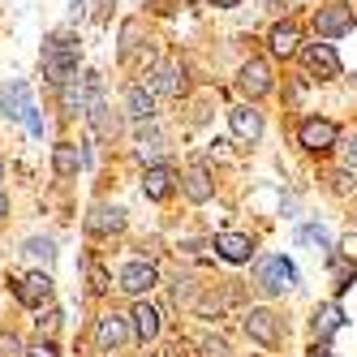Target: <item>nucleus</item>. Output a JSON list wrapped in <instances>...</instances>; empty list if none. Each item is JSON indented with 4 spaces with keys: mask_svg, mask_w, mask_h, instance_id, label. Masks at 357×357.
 <instances>
[{
    "mask_svg": "<svg viewBox=\"0 0 357 357\" xmlns=\"http://www.w3.org/2000/svg\"><path fill=\"white\" fill-rule=\"evenodd\" d=\"M43 73L52 86H65L69 78H78V39L73 35H52L43 43Z\"/></svg>",
    "mask_w": 357,
    "mask_h": 357,
    "instance_id": "obj_1",
    "label": "nucleus"
},
{
    "mask_svg": "<svg viewBox=\"0 0 357 357\" xmlns=\"http://www.w3.org/2000/svg\"><path fill=\"white\" fill-rule=\"evenodd\" d=\"M353 5H344V0H331L327 9H319L314 13V31H319V39H340V35H349L353 31Z\"/></svg>",
    "mask_w": 357,
    "mask_h": 357,
    "instance_id": "obj_2",
    "label": "nucleus"
},
{
    "mask_svg": "<svg viewBox=\"0 0 357 357\" xmlns=\"http://www.w3.org/2000/svg\"><path fill=\"white\" fill-rule=\"evenodd\" d=\"M91 99H99V73H86V78H69V82L61 86V104H65L69 116H78V112L86 116Z\"/></svg>",
    "mask_w": 357,
    "mask_h": 357,
    "instance_id": "obj_3",
    "label": "nucleus"
},
{
    "mask_svg": "<svg viewBox=\"0 0 357 357\" xmlns=\"http://www.w3.org/2000/svg\"><path fill=\"white\" fill-rule=\"evenodd\" d=\"M301 65H305L310 78H336L340 73V56H336L331 43H305L301 47Z\"/></svg>",
    "mask_w": 357,
    "mask_h": 357,
    "instance_id": "obj_4",
    "label": "nucleus"
},
{
    "mask_svg": "<svg viewBox=\"0 0 357 357\" xmlns=\"http://www.w3.org/2000/svg\"><path fill=\"white\" fill-rule=\"evenodd\" d=\"M297 138H301V146H305V151H314V155H323V151H331V146L340 142V130H336L331 121H319V116H310V121H301Z\"/></svg>",
    "mask_w": 357,
    "mask_h": 357,
    "instance_id": "obj_5",
    "label": "nucleus"
},
{
    "mask_svg": "<svg viewBox=\"0 0 357 357\" xmlns=\"http://www.w3.org/2000/svg\"><path fill=\"white\" fill-rule=\"evenodd\" d=\"M245 336L259 340L263 349H275L280 344V319L271 310H263V305H254V310H245Z\"/></svg>",
    "mask_w": 357,
    "mask_h": 357,
    "instance_id": "obj_6",
    "label": "nucleus"
},
{
    "mask_svg": "<svg viewBox=\"0 0 357 357\" xmlns=\"http://www.w3.org/2000/svg\"><path fill=\"white\" fill-rule=\"evenodd\" d=\"M146 86L155 95H185V65L181 61H160L155 69H151Z\"/></svg>",
    "mask_w": 357,
    "mask_h": 357,
    "instance_id": "obj_7",
    "label": "nucleus"
},
{
    "mask_svg": "<svg viewBox=\"0 0 357 357\" xmlns=\"http://www.w3.org/2000/svg\"><path fill=\"white\" fill-rule=\"evenodd\" d=\"M297 280V271H293V263L284 259V254H275V259H263V267H259V284H263V293H284L289 284Z\"/></svg>",
    "mask_w": 357,
    "mask_h": 357,
    "instance_id": "obj_8",
    "label": "nucleus"
},
{
    "mask_svg": "<svg viewBox=\"0 0 357 357\" xmlns=\"http://www.w3.org/2000/svg\"><path fill=\"white\" fill-rule=\"evenodd\" d=\"M52 297V275L47 271H31V275H22L17 280V301L22 305H31V310H43V301Z\"/></svg>",
    "mask_w": 357,
    "mask_h": 357,
    "instance_id": "obj_9",
    "label": "nucleus"
},
{
    "mask_svg": "<svg viewBox=\"0 0 357 357\" xmlns=\"http://www.w3.org/2000/svg\"><path fill=\"white\" fill-rule=\"evenodd\" d=\"M155 284H160V275H155L151 263H125L121 267V289L130 293V297H146Z\"/></svg>",
    "mask_w": 357,
    "mask_h": 357,
    "instance_id": "obj_10",
    "label": "nucleus"
},
{
    "mask_svg": "<svg viewBox=\"0 0 357 357\" xmlns=\"http://www.w3.org/2000/svg\"><path fill=\"white\" fill-rule=\"evenodd\" d=\"M125 340H130V319H125V314H104V319L95 323V344L104 349V353L121 349Z\"/></svg>",
    "mask_w": 357,
    "mask_h": 357,
    "instance_id": "obj_11",
    "label": "nucleus"
},
{
    "mask_svg": "<svg viewBox=\"0 0 357 357\" xmlns=\"http://www.w3.org/2000/svg\"><path fill=\"white\" fill-rule=\"evenodd\" d=\"M228 125H233V134L241 142H259L263 138V112L254 104H237L233 112H228Z\"/></svg>",
    "mask_w": 357,
    "mask_h": 357,
    "instance_id": "obj_12",
    "label": "nucleus"
},
{
    "mask_svg": "<svg viewBox=\"0 0 357 357\" xmlns=\"http://www.w3.org/2000/svg\"><path fill=\"white\" fill-rule=\"evenodd\" d=\"M237 86H241L250 99L267 95V91H271V69H267V61H245L241 73H237Z\"/></svg>",
    "mask_w": 357,
    "mask_h": 357,
    "instance_id": "obj_13",
    "label": "nucleus"
},
{
    "mask_svg": "<svg viewBox=\"0 0 357 357\" xmlns=\"http://www.w3.org/2000/svg\"><path fill=\"white\" fill-rule=\"evenodd\" d=\"M215 254L224 263H250V254H254V241L245 233H220L215 237Z\"/></svg>",
    "mask_w": 357,
    "mask_h": 357,
    "instance_id": "obj_14",
    "label": "nucleus"
},
{
    "mask_svg": "<svg viewBox=\"0 0 357 357\" xmlns=\"http://www.w3.org/2000/svg\"><path fill=\"white\" fill-rule=\"evenodd\" d=\"M0 108H5V116L9 121H22L31 112V91H26V82H9L5 91H0Z\"/></svg>",
    "mask_w": 357,
    "mask_h": 357,
    "instance_id": "obj_15",
    "label": "nucleus"
},
{
    "mask_svg": "<svg viewBox=\"0 0 357 357\" xmlns=\"http://www.w3.org/2000/svg\"><path fill=\"white\" fill-rule=\"evenodd\" d=\"M125 112H130L134 121H151L155 116V91L151 86H130L125 91Z\"/></svg>",
    "mask_w": 357,
    "mask_h": 357,
    "instance_id": "obj_16",
    "label": "nucleus"
},
{
    "mask_svg": "<svg viewBox=\"0 0 357 357\" xmlns=\"http://www.w3.org/2000/svg\"><path fill=\"white\" fill-rule=\"evenodd\" d=\"M86 121H91V130H95L99 138H116V130H121V125H116V116H112V108L104 104V95H99V99H91Z\"/></svg>",
    "mask_w": 357,
    "mask_h": 357,
    "instance_id": "obj_17",
    "label": "nucleus"
},
{
    "mask_svg": "<svg viewBox=\"0 0 357 357\" xmlns=\"http://www.w3.org/2000/svg\"><path fill=\"white\" fill-rule=\"evenodd\" d=\"M130 319H134V336H138L142 344L160 336V310H155V305H146V301H138Z\"/></svg>",
    "mask_w": 357,
    "mask_h": 357,
    "instance_id": "obj_18",
    "label": "nucleus"
},
{
    "mask_svg": "<svg viewBox=\"0 0 357 357\" xmlns=\"http://www.w3.org/2000/svg\"><path fill=\"white\" fill-rule=\"evenodd\" d=\"M271 52H275V56H293V52H301V35H297L293 22H280V26H271Z\"/></svg>",
    "mask_w": 357,
    "mask_h": 357,
    "instance_id": "obj_19",
    "label": "nucleus"
},
{
    "mask_svg": "<svg viewBox=\"0 0 357 357\" xmlns=\"http://www.w3.org/2000/svg\"><path fill=\"white\" fill-rule=\"evenodd\" d=\"M172 181H176V176H172V168H164V164H155V168H146V181H142V190H146V198H168L172 194Z\"/></svg>",
    "mask_w": 357,
    "mask_h": 357,
    "instance_id": "obj_20",
    "label": "nucleus"
},
{
    "mask_svg": "<svg viewBox=\"0 0 357 357\" xmlns=\"http://www.w3.org/2000/svg\"><path fill=\"white\" fill-rule=\"evenodd\" d=\"M185 198H190V202H207V198H211V172L202 168V164H194V168L185 172Z\"/></svg>",
    "mask_w": 357,
    "mask_h": 357,
    "instance_id": "obj_21",
    "label": "nucleus"
},
{
    "mask_svg": "<svg viewBox=\"0 0 357 357\" xmlns=\"http://www.w3.org/2000/svg\"><path fill=\"white\" fill-rule=\"evenodd\" d=\"M86 224H91V233H121V228H125V211L121 207H95Z\"/></svg>",
    "mask_w": 357,
    "mask_h": 357,
    "instance_id": "obj_22",
    "label": "nucleus"
},
{
    "mask_svg": "<svg viewBox=\"0 0 357 357\" xmlns=\"http://www.w3.org/2000/svg\"><path fill=\"white\" fill-rule=\"evenodd\" d=\"M52 168L61 172V176H73L82 168V151L73 146V142H56V151H52Z\"/></svg>",
    "mask_w": 357,
    "mask_h": 357,
    "instance_id": "obj_23",
    "label": "nucleus"
},
{
    "mask_svg": "<svg viewBox=\"0 0 357 357\" xmlns=\"http://www.w3.org/2000/svg\"><path fill=\"white\" fill-rule=\"evenodd\" d=\"M336 327H340V305H323V310L314 314V336H319V340H327Z\"/></svg>",
    "mask_w": 357,
    "mask_h": 357,
    "instance_id": "obj_24",
    "label": "nucleus"
},
{
    "mask_svg": "<svg viewBox=\"0 0 357 357\" xmlns=\"http://www.w3.org/2000/svg\"><path fill=\"white\" fill-rule=\"evenodd\" d=\"M160 151H164L160 130H138V160H155Z\"/></svg>",
    "mask_w": 357,
    "mask_h": 357,
    "instance_id": "obj_25",
    "label": "nucleus"
},
{
    "mask_svg": "<svg viewBox=\"0 0 357 357\" xmlns=\"http://www.w3.org/2000/svg\"><path fill=\"white\" fill-rule=\"evenodd\" d=\"M22 254H31V259H39V263L47 267V263L56 259V245L47 241V237H31V241H26V250H22Z\"/></svg>",
    "mask_w": 357,
    "mask_h": 357,
    "instance_id": "obj_26",
    "label": "nucleus"
},
{
    "mask_svg": "<svg viewBox=\"0 0 357 357\" xmlns=\"http://www.w3.org/2000/svg\"><path fill=\"white\" fill-rule=\"evenodd\" d=\"M86 280H91V293H95V297H104V293L112 289V280H108V271L99 267L95 259H86Z\"/></svg>",
    "mask_w": 357,
    "mask_h": 357,
    "instance_id": "obj_27",
    "label": "nucleus"
},
{
    "mask_svg": "<svg viewBox=\"0 0 357 357\" xmlns=\"http://www.w3.org/2000/svg\"><path fill=\"white\" fill-rule=\"evenodd\" d=\"M305 245H319V250H331V233L323 224H301V233H297Z\"/></svg>",
    "mask_w": 357,
    "mask_h": 357,
    "instance_id": "obj_28",
    "label": "nucleus"
},
{
    "mask_svg": "<svg viewBox=\"0 0 357 357\" xmlns=\"http://www.w3.org/2000/svg\"><path fill=\"white\" fill-rule=\"evenodd\" d=\"M198 349H202V357H228V344H224L220 336H202Z\"/></svg>",
    "mask_w": 357,
    "mask_h": 357,
    "instance_id": "obj_29",
    "label": "nucleus"
},
{
    "mask_svg": "<svg viewBox=\"0 0 357 357\" xmlns=\"http://www.w3.org/2000/svg\"><path fill=\"white\" fill-rule=\"evenodd\" d=\"M0 357H26V349H22V340L13 336V331H9V336H0Z\"/></svg>",
    "mask_w": 357,
    "mask_h": 357,
    "instance_id": "obj_30",
    "label": "nucleus"
},
{
    "mask_svg": "<svg viewBox=\"0 0 357 357\" xmlns=\"http://www.w3.org/2000/svg\"><path fill=\"white\" fill-rule=\"evenodd\" d=\"M56 327H61V310H47V314L39 319V336H52Z\"/></svg>",
    "mask_w": 357,
    "mask_h": 357,
    "instance_id": "obj_31",
    "label": "nucleus"
},
{
    "mask_svg": "<svg viewBox=\"0 0 357 357\" xmlns=\"http://www.w3.org/2000/svg\"><path fill=\"white\" fill-rule=\"evenodd\" d=\"M26 357H61V353H56V344H52V340H39V344H31V349H26Z\"/></svg>",
    "mask_w": 357,
    "mask_h": 357,
    "instance_id": "obj_32",
    "label": "nucleus"
},
{
    "mask_svg": "<svg viewBox=\"0 0 357 357\" xmlns=\"http://www.w3.org/2000/svg\"><path fill=\"white\" fill-rule=\"evenodd\" d=\"M22 121H26V130H31V134H35V138H39V134H43V116H39V112H35V108H31V112H26V116H22Z\"/></svg>",
    "mask_w": 357,
    "mask_h": 357,
    "instance_id": "obj_33",
    "label": "nucleus"
},
{
    "mask_svg": "<svg viewBox=\"0 0 357 357\" xmlns=\"http://www.w3.org/2000/svg\"><path fill=\"white\" fill-rule=\"evenodd\" d=\"M340 155H344V168H357V138H349V142H344Z\"/></svg>",
    "mask_w": 357,
    "mask_h": 357,
    "instance_id": "obj_34",
    "label": "nucleus"
},
{
    "mask_svg": "<svg viewBox=\"0 0 357 357\" xmlns=\"http://www.w3.org/2000/svg\"><path fill=\"white\" fill-rule=\"evenodd\" d=\"M5 215H9V198H5V194H0V220H5Z\"/></svg>",
    "mask_w": 357,
    "mask_h": 357,
    "instance_id": "obj_35",
    "label": "nucleus"
},
{
    "mask_svg": "<svg viewBox=\"0 0 357 357\" xmlns=\"http://www.w3.org/2000/svg\"><path fill=\"white\" fill-rule=\"evenodd\" d=\"M215 5H220V9H237V5H241V0H215Z\"/></svg>",
    "mask_w": 357,
    "mask_h": 357,
    "instance_id": "obj_36",
    "label": "nucleus"
},
{
    "mask_svg": "<svg viewBox=\"0 0 357 357\" xmlns=\"http://www.w3.org/2000/svg\"><path fill=\"white\" fill-rule=\"evenodd\" d=\"M310 357H331V353H327L323 344H314V349H310Z\"/></svg>",
    "mask_w": 357,
    "mask_h": 357,
    "instance_id": "obj_37",
    "label": "nucleus"
}]
</instances>
